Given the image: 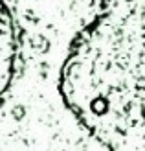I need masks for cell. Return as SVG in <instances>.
<instances>
[{
    "label": "cell",
    "mask_w": 145,
    "mask_h": 151,
    "mask_svg": "<svg viewBox=\"0 0 145 151\" xmlns=\"http://www.w3.org/2000/svg\"><path fill=\"white\" fill-rule=\"evenodd\" d=\"M70 112L109 151H145V0H103L61 68Z\"/></svg>",
    "instance_id": "obj_1"
},
{
    "label": "cell",
    "mask_w": 145,
    "mask_h": 151,
    "mask_svg": "<svg viewBox=\"0 0 145 151\" xmlns=\"http://www.w3.org/2000/svg\"><path fill=\"white\" fill-rule=\"evenodd\" d=\"M20 57L19 26L6 0H0V105L17 76V65Z\"/></svg>",
    "instance_id": "obj_2"
}]
</instances>
